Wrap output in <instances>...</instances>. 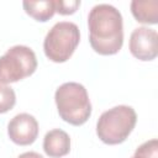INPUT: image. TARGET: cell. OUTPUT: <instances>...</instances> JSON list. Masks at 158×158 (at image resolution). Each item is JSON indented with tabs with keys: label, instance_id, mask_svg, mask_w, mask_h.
<instances>
[{
	"label": "cell",
	"instance_id": "6da1fadb",
	"mask_svg": "<svg viewBox=\"0 0 158 158\" xmlns=\"http://www.w3.org/2000/svg\"><path fill=\"white\" fill-rule=\"evenodd\" d=\"M89 42L101 56L116 54L123 44V23L121 12L112 5H95L88 16Z\"/></svg>",
	"mask_w": 158,
	"mask_h": 158
},
{
	"label": "cell",
	"instance_id": "7a4b0ae2",
	"mask_svg": "<svg viewBox=\"0 0 158 158\" xmlns=\"http://www.w3.org/2000/svg\"><path fill=\"white\" fill-rule=\"evenodd\" d=\"M60 118L73 126L84 125L91 115V104L83 84L68 81L62 84L54 94Z\"/></svg>",
	"mask_w": 158,
	"mask_h": 158
},
{
	"label": "cell",
	"instance_id": "3957f363",
	"mask_svg": "<svg viewBox=\"0 0 158 158\" xmlns=\"http://www.w3.org/2000/svg\"><path fill=\"white\" fill-rule=\"evenodd\" d=\"M137 122L136 111L127 105H118L101 114L96 122V135L106 144L126 141Z\"/></svg>",
	"mask_w": 158,
	"mask_h": 158
},
{
	"label": "cell",
	"instance_id": "277c9868",
	"mask_svg": "<svg viewBox=\"0 0 158 158\" xmlns=\"http://www.w3.org/2000/svg\"><path fill=\"white\" fill-rule=\"evenodd\" d=\"M79 41L80 32L78 26L69 21H60L46 35L43 51L49 60L54 63H64L73 56Z\"/></svg>",
	"mask_w": 158,
	"mask_h": 158
},
{
	"label": "cell",
	"instance_id": "5b68a950",
	"mask_svg": "<svg viewBox=\"0 0 158 158\" xmlns=\"http://www.w3.org/2000/svg\"><path fill=\"white\" fill-rule=\"evenodd\" d=\"M37 58L27 46H14L0 57V83L10 84L22 80L35 73Z\"/></svg>",
	"mask_w": 158,
	"mask_h": 158
},
{
	"label": "cell",
	"instance_id": "8992f818",
	"mask_svg": "<svg viewBox=\"0 0 158 158\" xmlns=\"http://www.w3.org/2000/svg\"><path fill=\"white\" fill-rule=\"evenodd\" d=\"M131 54L143 62L153 60L158 54V33L156 30L142 26L132 31L128 44Z\"/></svg>",
	"mask_w": 158,
	"mask_h": 158
},
{
	"label": "cell",
	"instance_id": "52a82bcc",
	"mask_svg": "<svg viewBox=\"0 0 158 158\" xmlns=\"http://www.w3.org/2000/svg\"><path fill=\"white\" fill-rule=\"evenodd\" d=\"M7 135L15 144H32L38 136V122L30 114H17L7 125Z\"/></svg>",
	"mask_w": 158,
	"mask_h": 158
},
{
	"label": "cell",
	"instance_id": "ba28073f",
	"mask_svg": "<svg viewBox=\"0 0 158 158\" xmlns=\"http://www.w3.org/2000/svg\"><path fill=\"white\" fill-rule=\"evenodd\" d=\"M43 151L51 158H60L67 156L70 151L69 135L60 128L48 131L43 138Z\"/></svg>",
	"mask_w": 158,
	"mask_h": 158
},
{
	"label": "cell",
	"instance_id": "9c48e42d",
	"mask_svg": "<svg viewBox=\"0 0 158 158\" xmlns=\"http://www.w3.org/2000/svg\"><path fill=\"white\" fill-rule=\"evenodd\" d=\"M131 12L136 21L147 25L158 23V1L157 0H133Z\"/></svg>",
	"mask_w": 158,
	"mask_h": 158
},
{
	"label": "cell",
	"instance_id": "30bf717a",
	"mask_svg": "<svg viewBox=\"0 0 158 158\" xmlns=\"http://www.w3.org/2000/svg\"><path fill=\"white\" fill-rule=\"evenodd\" d=\"M23 10L27 15L40 22H46L53 17L56 6L53 0H40V1H23Z\"/></svg>",
	"mask_w": 158,
	"mask_h": 158
},
{
	"label": "cell",
	"instance_id": "8fae6325",
	"mask_svg": "<svg viewBox=\"0 0 158 158\" xmlns=\"http://www.w3.org/2000/svg\"><path fill=\"white\" fill-rule=\"evenodd\" d=\"M16 104V95L12 88L0 83V114L10 111Z\"/></svg>",
	"mask_w": 158,
	"mask_h": 158
},
{
	"label": "cell",
	"instance_id": "7c38bea8",
	"mask_svg": "<svg viewBox=\"0 0 158 158\" xmlns=\"http://www.w3.org/2000/svg\"><path fill=\"white\" fill-rule=\"evenodd\" d=\"M135 158H158V141L156 138L146 141L137 147Z\"/></svg>",
	"mask_w": 158,
	"mask_h": 158
},
{
	"label": "cell",
	"instance_id": "4fadbf2b",
	"mask_svg": "<svg viewBox=\"0 0 158 158\" xmlns=\"http://www.w3.org/2000/svg\"><path fill=\"white\" fill-rule=\"evenodd\" d=\"M56 12L60 15H72L80 6L79 0H56L54 1Z\"/></svg>",
	"mask_w": 158,
	"mask_h": 158
},
{
	"label": "cell",
	"instance_id": "5bb4252c",
	"mask_svg": "<svg viewBox=\"0 0 158 158\" xmlns=\"http://www.w3.org/2000/svg\"><path fill=\"white\" fill-rule=\"evenodd\" d=\"M17 158H44L43 156H41L37 152H25L22 154H20Z\"/></svg>",
	"mask_w": 158,
	"mask_h": 158
},
{
	"label": "cell",
	"instance_id": "9a60e30c",
	"mask_svg": "<svg viewBox=\"0 0 158 158\" xmlns=\"http://www.w3.org/2000/svg\"><path fill=\"white\" fill-rule=\"evenodd\" d=\"M131 158H135V157H131Z\"/></svg>",
	"mask_w": 158,
	"mask_h": 158
}]
</instances>
